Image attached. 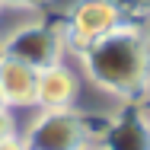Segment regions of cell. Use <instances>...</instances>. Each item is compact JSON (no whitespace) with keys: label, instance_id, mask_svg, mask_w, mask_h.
Returning a JSON list of instances; mask_svg holds the SVG:
<instances>
[{"label":"cell","instance_id":"obj_10","mask_svg":"<svg viewBox=\"0 0 150 150\" xmlns=\"http://www.w3.org/2000/svg\"><path fill=\"white\" fill-rule=\"evenodd\" d=\"M0 150H26V147H23V141H19V137H10V141H3V144H0Z\"/></svg>","mask_w":150,"mask_h":150},{"label":"cell","instance_id":"obj_6","mask_svg":"<svg viewBox=\"0 0 150 150\" xmlns=\"http://www.w3.org/2000/svg\"><path fill=\"white\" fill-rule=\"evenodd\" d=\"M35 83H38V70L0 54V99L6 109L35 105Z\"/></svg>","mask_w":150,"mask_h":150},{"label":"cell","instance_id":"obj_3","mask_svg":"<svg viewBox=\"0 0 150 150\" xmlns=\"http://www.w3.org/2000/svg\"><path fill=\"white\" fill-rule=\"evenodd\" d=\"M19 141L26 150H86L96 144L90 121L74 109H42Z\"/></svg>","mask_w":150,"mask_h":150},{"label":"cell","instance_id":"obj_14","mask_svg":"<svg viewBox=\"0 0 150 150\" xmlns=\"http://www.w3.org/2000/svg\"><path fill=\"white\" fill-rule=\"evenodd\" d=\"M0 10H3V3H0Z\"/></svg>","mask_w":150,"mask_h":150},{"label":"cell","instance_id":"obj_11","mask_svg":"<svg viewBox=\"0 0 150 150\" xmlns=\"http://www.w3.org/2000/svg\"><path fill=\"white\" fill-rule=\"evenodd\" d=\"M137 6H141V10H147V13H150V0H137Z\"/></svg>","mask_w":150,"mask_h":150},{"label":"cell","instance_id":"obj_2","mask_svg":"<svg viewBox=\"0 0 150 150\" xmlns=\"http://www.w3.org/2000/svg\"><path fill=\"white\" fill-rule=\"evenodd\" d=\"M0 54L26 64L32 70H45L64 61L67 54V35L64 23H29L19 26L0 42Z\"/></svg>","mask_w":150,"mask_h":150},{"label":"cell","instance_id":"obj_9","mask_svg":"<svg viewBox=\"0 0 150 150\" xmlns=\"http://www.w3.org/2000/svg\"><path fill=\"white\" fill-rule=\"evenodd\" d=\"M3 6H16V10H35V6H42L45 0H0Z\"/></svg>","mask_w":150,"mask_h":150},{"label":"cell","instance_id":"obj_1","mask_svg":"<svg viewBox=\"0 0 150 150\" xmlns=\"http://www.w3.org/2000/svg\"><path fill=\"white\" fill-rule=\"evenodd\" d=\"M77 58L83 74L115 99L137 102L150 90V32L137 23H121Z\"/></svg>","mask_w":150,"mask_h":150},{"label":"cell","instance_id":"obj_12","mask_svg":"<svg viewBox=\"0 0 150 150\" xmlns=\"http://www.w3.org/2000/svg\"><path fill=\"white\" fill-rule=\"evenodd\" d=\"M86 150H105V147H102V144L96 141V144H90V147H86Z\"/></svg>","mask_w":150,"mask_h":150},{"label":"cell","instance_id":"obj_5","mask_svg":"<svg viewBox=\"0 0 150 150\" xmlns=\"http://www.w3.org/2000/svg\"><path fill=\"white\" fill-rule=\"evenodd\" d=\"M77 96H80V77L64 61L38 70V83H35V105L38 109H74Z\"/></svg>","mask_w":150,"mask_h":150},{"label":"cell","instance_id":"obj_8","mask_svg":"<svg viewBox=\"0 0 150 150\" xmlns=\"http://www.w3.org/2000/svg\"><path fill=\"white\" fill-rule=\"evenodd\" d=\"M10 137H16V118L6 105H0V144L10 141Z\"/></svg>","mask_w":150,"mask_h":150},{"label":"cell","instance_id":"obj_4","mask_svg":"<svg viewBox=\"0 0 150 150\" xmlns=\"http://www.w3.org/2000/svg\"><path fill=\"white\" fill-rule=\"evenodd\" d=\"M121 23H128V19H125V10H121L118 0H80L64 23L67 51L80 54L86 45L99 42L102 35L118 29Z\"/></svg>","mask_w":150,"mask_h":150},{"label":"cell","instance_id":"obj_7","mask_svg":"<svg viewBox=\"0 0 150 150\" xmlns=\"http://www.w3.org/2000/svg\"><path fill=\"white\" fill-rule=\"evenodd\" d=\"M105 150H150V118L141 109H128L99 141Z\"/></svg>","mask_w":150,"mask_h":150},{"label":"cell","instance_id":"obj_13","mask_svg":"<svg viewBox=\"0 0 150 150\" xmlns=\"http://www.w3.org/2000/svg\"><path fill=\"white\" fill-rule=\"evenodd\" d=\"M0 105H3V99H0Z\"/></svg>","mask_w":150,"mask_h":150}]
</instances>
